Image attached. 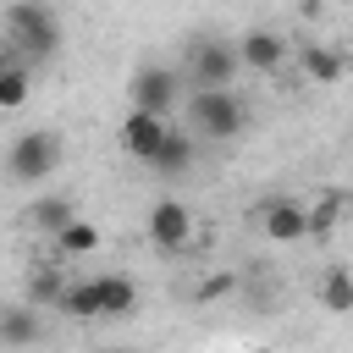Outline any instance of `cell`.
Instances as JSON below:
<instances>
[{"label":"cell","instance_id":"cell-19","mask_svg":"<svg viewBox=\"0 0 353 353\" xmlns=\"http://www.w3.org/2000/svg\"><path fill=\"white\" fill-rule=\"evenodd\" d=\"M232 287H237V281H232V276H210V281H204V287H199V298H226V292H232Z\"/></svg>","mask_w":353,"mask_h":353},{"label":"cell","instance_id":"cell-17","mask_svg":"<svg viewBox=\"0 0 353 353\" xmlns=\"http://www.w3.org/2000/svg\"><path fill=\"white\" fill-rule=\"evenodd\" d=\"M303 72H309L314 83H331V77L342 72V61H336V50H325V44H309V50H303Z\"/></svg>","mask_w":353,"mask_h":353},{"label":"cell","instance_id":"cell-15","mask_svg":"<svg viewBox=\"0 0 353 353\" xmlns=\"http://www.w3.org/2000/svg\"><path fill=\"white\" fill-rule=\"evenodd\" d=\"M55 248H61V254H94V248H99V226L77 215V221H66V226L55 232Z\"/></svg>","mask_w":353,"mask_h":353},{"label":"cell","instance_id":"cell-9","mask_svg":"<svg viewBox=\"0 0 353 353\" xmlns=\"http://www.w3.org/2000/svg\"><path fill=\"white\" fill-rule=\"evenodd\" d=\"M149 165H154L160 176H182V171L193 165V132H176V127H171V132L160 138V149H154Z\"/></svg>","mask_w":353,"mask_h":353},{"label":"cell","instance_id":"cell-8","mask_svg":"<svg viewBox=\"0 0 353 353\" xmlns=\"http://www.w3.org/2000/svg\"><path fill=\"white\" fill-rule=\"evenodd\" d=\"M259 226L276 243H298V237H309V210H298L287 199H270V204H259Z\"/></svg>","mask_w":353,"mask_h":353},{"label":"cell","instance_id":"cell-11","mask_svg":"<svg viewBox=\"0 0 353 353\" xmlns=\"http://www.w3.org/2000/svg\"><path fill=\"white\" fill-rule=\"evenodd\" d=\"M237 55H243V66H254V72H276L281 55H287V44H281L276 33H248V39L237 44Z\"/></svg>","mask_w":353,"mask_h":353},{"label":"cell","instance_id":"cell-7","mask_svg":"<svg viewBox=\"0 0 353 353\" xmlns=\"http://www.w3.org/2000/svg\"><path fill=\"white\" fill-rule=\"evenodd\" d=\"M188 237H193V215H188L176 199H160V204L149 210V243L165 248V254H176Z\"/></svg>","mask_w":353,"mask_h":353},{"label":"cell","instance_id":"cell-14","mask_svg":"<svg viewBox=\"0 0 353 353\" xmlns=\"http://www.w3.org/2000/svg\"><path fill=\"white\" fill-rule=\"evenodd\" d=\"M320 303H325L331 314H347V309H353V270L331 265V270H325V281H320Z\"/></svg>","mask_w":353,"mask_h":353},{"label":"cell","instance_id":"cell-2","mask_svg":"<svg viewBox=\"0 0 353 353\" xmlns=\"http://www.w3.org/2000/svg\"><path fill=\"white\" fill-rule=\"evenodd\" d=\"M188 121L204 138H237L243 132V99L232 88H199L188 99Z\"/></svg>","mask_w":353,"mask_h":353},{"label":"cell","instance_id":"cell-13","mask_svg":"<svg viewBox=\"0 0 353 353\" xmlns=\"http://www.w3.org/2000/svg\"><path fill=\"white\" fill-rule=\"evenodd\" d=\"M66 221H77V210H72V199H61V193H50V199H39V204L28 210V226H39V232H61Z\"/></svg>","mask_w":353,"mask_h":353},{"label":"cell","instance_id":"cell-3","mask_svg":"<svg viewBox=\"0 0 353 353\" xmlns=\"http://www.w3.org/2000/svg\"><path fill=\"white\" fill-rule=\"evenodd\" d=\"M6 165H11L17 182H44V176L61 165V132H50V127L22 132V138L11 143V154H6Z\"/></svg>","mask_w":353,"mask_h":353},{"label":"cell","instance_id":"cell-20","mask_svg":"<svg viewBox=\"0 0 353 353\" xmlns=\"http://www.w3.org/2000/svg\"><path fill=\"white\" fill-rule=\"evenodd\" d=\"M6 66H11V44H0V72H6Z\"/></svg>","mask_w":353,"mask_h":353},{"label":"cell","instance_id":"cell-4","mask_svg":"<svg viewBox=\"0 0 353 353\" xmlns=\"http://www.w3.org/2000/svg\"><path fill=\"white\" fill-rule=\"evenodd\" d=\"M127 94H132V105L138 110H154V116H165L171 105H176V72L171 66H138L132 72V83H127Z\"/></svg>","mask_w":353,"mask_h":353},{"label":"cell","instance_id":"cell-12","mask_svg":"<svg viewBox=\"0 0 353 353\" xmlns=\"http://www.w3.org/2000/svg\"><path fill=\"white\" fill-rule=\"evenodd\" d=\"M33 336H39L33 303H28V309H0V347H28Z\"/></svg>","mask_w":353,"mask_h":353},{"label":"cell","instance_id":"cell-10","mask_svg":"<svg viewBox=\"0 0 353 353\" xmlns=\"http://www.w3.org/2000/svg\"><path fill=\"white\" fill-rule=\"evenodd\" d=\"M138 309V287L127 276H99V320H121Z\"/></svg>","mask_w":353,"mask_h":353},{"label":"cell","instance_id":"cell-6","mask_svg":"<svg viewBox=\"0 0 353 353\" xmlns=\"http://www.w3.org/2000/svg\"><path fill=\"white\" fill-rule=\"evenodd\" d=\"M171 127H165V116H154V110H127V121H121V149L132 154V160H154V149H160V138H165Z\"/></svg>","mask_w":353,"mask_h":353},{"label":"cell","instance_id":"cell-16","mask_svg":"<svg viewBox=\"0 0 353 353\" xmlns=\"http://www.w3.org/2000/svg\"><path fill=\"white\" fill-rule=\"evenodd\" d=\"M61 292H66V281H61L55 265H39V270L28 276V303H33V309H39V303H61Z\"/></svg>","mask_w":353,"mask_h":353},{"label":"cell","instance_id":"cell-5","mask_svg":"<svg viewBox=\"0 0 353 353\" xmlns=\"http://www.w3.org/2000/svg\"><path fill=\"white\" fill-rule=\"evenodd\" d=\"M237 66H243L237 44H221V39H199L193 44V77H199V88H226Z\"/></svg>","mask_w":353,"mask_h":353},{"label":"cell","instance_id":"cell-1","mask_svg":"<svg viewBox=\"0 0 353 353\" xmlns=\"http://www.w3.org/2000/svg\"><path fill=\"white\" fill-rule=\"evenodd\" d=\"M6 44L22 50V55H33V61L55 55V50H61V22H55V11H44V6H33V0L11 6V11H6Z\"/></svg>","mask_w":353,"mask_h":353},{"label":"cell","instance_id":"cell-18","mask_svg":"<svg viewBox=\"0 0 353 353\" xmlns=\"http://www.w3.org/2000/svg\"><path fill=\"white\" fill-rule=\"evenodd\" d=\"M22 99H28V72L22 66H6L0 72V110H17Z\"/></svg>","mask_w":353,"mask_h":353}]
</instances>
